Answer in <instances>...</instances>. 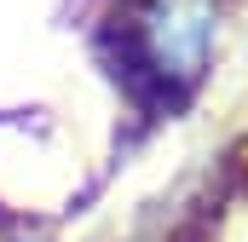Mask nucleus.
Here are the masks:
<instances>
[{
    "mask_svg": "<svg viewBox=\"0 0 248 242\" xmlns=\"http://www.w3.org/2000/svg\"><path fill=\"white\" fill-rule=\"evenodd\" d=\"M214 35H219V6L214 0H139V12H133L139 58L168 87H190L208 69Z\"/></svg>",
    "mask_w": 248,
    "mask_h": 242,
    "instance_id": "obj_1",
    "label": "nucleus"
}]
</instances>
